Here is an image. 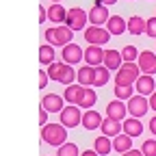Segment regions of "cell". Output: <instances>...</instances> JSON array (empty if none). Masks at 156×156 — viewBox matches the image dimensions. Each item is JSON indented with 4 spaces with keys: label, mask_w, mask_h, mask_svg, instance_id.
I'll return each instance as SVG.
<instances>
[{
    "label": "cell",
    "mask_w": 156,
    "mask_h": 156,
    "mask_svg": "<svg viewBox=\"0 0 156 156\" xmlns=\"http://www.w3.org/2000/svg\"><path fill=\"white\" fill-rule=\"evenodd\" d=\"M61 56H63V61L67 65H76L78 61H85V50L78 44H67V46H63Z\"/></svg>",
    "instance_id": "8"
},
{
    "label": "cell",
    "mask_w": 156,
    "mask_h": 156,
    "mask_svg": "<svg viewBox=\"0 0 156 156\" xmlns=\"http://www.w3.org/2000/svg\"><path fill=\"white\" fill-rule=\"evenodd\" d=\"M128 115V106L124 104V100H111L106 104V117H111V119H117V122H124Z\"/></svg>",
    "instance_id": "10"
},
{
    "label": "cell",
    "mask_w": 156,
    "mask_h": 156,
    "mask_svg": "<svg viewBox=\"0 0 156 156\" xmlns=\"http://www.w3.org/2000/svg\"><path fill=\"white\" fill-rule=\"evenodd\" d=\"M93 78H95V67L83 65L80 69H78L76 80H78V85H83V87H93Z\"/></svg>",
    "instance_id": "21"
},
{
    "label": "cell",
    "mask_w": 156,
    "mask_h": 156,
    "mask_svg": "<svg viewBox=\"0 0 156 156\" xmlns=\"http://www.w3.org/2000/svg\"><path fill=\"white\" fill-rule=\"evenodd\" d=\"M58 115H61V124L65 128H76L78 124H83V113H80V106H78V104L65 106Z\"/></svg>",
    "instance_id": "5"
},
{
    "label": "cell",
    "mask_w": 156,
    "mask_h": 156,
    "mask_svg": "<svg viewBox=\"0 0 156 156\" xmlns=\"http://www.w3.org/2000/svg\"><path fill=\"white\" fill-rule=\"evenodd\" d=\"M141 152H143V156H156V139H147V141H143Z\"/></svg>",
    "instance_id": "34"
},
{
    "label": "cell",
    "mask_w": 156,
    "mask_h": 156,
    "mask_svg": "<svg viewBox=\"0 0 156 156\" xmlns=\"http://www.w3.org/2000/svg\"><path fill=\"white\" fill-rule=\"evenodd\" d=\"M72 37H74V30L67 24L46 28V41L50 46H67V44H72Z\"/></svg>",
    "instance_id": "2"
},
{
    "label": "cell",
    "mask_w": 156,
    "mask_h": 156,
    "mask_svg": "<svg viewBox=\"0 0 156 156\" xmlns=\"http://www.w3.org/2000/svg\"><path fill=\"white\" fill-rule=\"evenodd\" d=\"M87 22H89V13H85L83 9H78V7L67 9V20H65V24H67L72 30H80V28H85Z\"/></svg>",
    "instance_id": "6"
},
{
    "label": "cell",
    "mask_w": 156,
    "mask_h": 156,
    "mask_svg": "<svg viewBox=\"0 0 156 156\" xmlns=\"http://www.w3.org/2000/svg\"><path fill=\"white\" fill-rule=\"evenodd\" d=\"M108 39H111L108 28H102V26H89V28H85V41L89 46H104V44H108Z\"/></svg>",
    "instance_id": "4"
},
{
    "label": "cell",
    "mask_w": 156,
    "mask_h": 156,
    "mask_svg": "<svg viewBox=\"0 0 156 156\" xmlns=\"http://www.w3.org/2000/svg\"><path fill=\"white\" fill-rule=\"evenodd\" d=\"M93 147H95V152L100 154V156L111 154V150H113V141H111V136H106V134H102V136H95V143H93Z\"/></svg>",
    "instance_id": "24"
},
{
    "label": "cell",
    "mask_w": 156,
    "mask_h": 156,
    "mask_svg": "<svg viewBox=\"0 0 156 156\" xmlns=\"http://www.w3.org/2000/svg\"><path fill=\"white\" fill-rule=\"evenodd\" d=\"M108 9L104 7V5H100V2H95L93 5V9L89 11V22H91V26H102V24H106L108 22Z\"/></svg>",
    "instance_id": "13"
},
{
    "label": "cell",
    "mask_w": 156,
    "mask_h": 156,
    "mask_svg": "<svg viewBox=\"0 0 156 156\" xmlns=\"http://www.w3.org/2000/svg\"><path fill=\"white\" fill-rule=\"evenodd\" d=\"M100 130H102L106 136H117V134H122V132H124V124H122V122H117V119H111V117H106V119H102Z\"/></svg>",
    "instance_id": "19"
},
{
    "label": "cell",
    "mask_w": 156,
    "mask_h": 156,
    "mask_svg": "<svg viewBox=\"0 0 156 156\" xmlns=\"http://www.w3.org/2000/svg\"><path fill=\"white\" fill-rule=\"evenodd\" d=\"M141 76V69L136 63H124L119 69H117L115 74V85H119V87H130L132 83H136V78Z\"/></svg>",
    "instance_id": "3"
},
{
    "label": "cell",
    "mask_w": 156,
    "mask_h": 156,
    "mask_svg": "<svg viewBox=\"0 0 156 156\" xmlns=\"http://www.w3.org/2000/svg\"><path fill=\"white\" fill-rule=\"evenodd\" d=\"M41 106H44L48 113H61V111L65 108V98L58 95V93H48V95H44Z\"/></svg>",
    "instance_id": "12"
},
{
    "label": "cell",
    "mask_w": 156,
    "mask_h": 156,
    "mask_svg": "<svg viewBox=\"0 0 156 156\" xmlns=\"http://www.w3.org/2000/svg\"><path fill=\"white\" fill-rule=\"evenodd\" d=\"M124 63H126V61H124V56H122L119 50H113V48L104 50V65H106L108 69H115V72H117Z\"/></svg>",
    "instance_id": "15"
},
{
    "label": "cell",
    "mask_w": 156,
    "mask_h": 156,
    "mask_svg": "<svg viewBox=\"0 0 156 156\" xmlns=\"http://www.w3.org/2000/svg\"><path fill=\"white\" fill-rule=\"evenodd\" d=\"M150 130H152V134H156V115L150 119Z\"/></svg>",
    "instance_id": "41"
},
{
    "label": "cell",
    "mask_w": 156,
    "mask_h": 156,
    "mask_svg": "<svg viewBox=\"0 0 156 156\" xmlns=\"http://www.w3.org/2000/svg\"><path fill=\"white\" fill-rule=\"evenodd\" d=\"M145 22H147V20H143L141 15H132V17L128 20V33H130V35H141V33H145Z\"/></svg>",
    "instance_id": "25"
},
{
    "label": "cell",
    "mask_w": 156,
    "mask_h": 156,
    "mask_svg": "<svg viewBox=\"0 0 156 156\" xmlns=\"http://www.w3.org/2000/svg\"><path fill=\"white\" fill-rule=\"evenodd\" d=\"M122 124H124V132H126L128 136H132V139L143 132V124L139 122V117H126Z\"/></svg>",
    "instance_id": "20"
},
{
    "label": "cell",
    "mask_w": 156,
    "mask_h": 156,
    "mask_svg": "<svg viewBox=\"0 0 156 156\" xmlns=\"http://www.w3.org/2000/svg\"><path fill=\"white\" fill-rule=\"evenodd\" d=\"M56 156H80L78 154V145L76 143H63L61 147H56Z\"/></svg>",
    "instance_id": "30"
},
{
    "label": "cell",
    "mask_w": 156,
    "mask_h": 156,
    "mask_svg": "<svg viewBox=\"0 0 156 156\" xmlns=\"http://www.w3.org/2000/svg\"><path fill=\"white\" fill-rule=\"evenodd\" d=\"M134 93V87H119V85H115V95H117V100H130Z\"/></svg>",
    "instance_id": "33"
},
{
    "label": "cell",
    "mask_w": 156,
    "mask_h": 156,
    "mask_svg": "<svg viewBox=\"0 0 156 156\" xmlns=\"http://www.w3.org/2000/svg\"><path fill=\"white\" fill-rule=\"evenodd\" d=\"M145 35L152 37V39H156V15L150 17L147 22H145Z\"/></svg>",
    "instance_id": "35"
},
{
    "label": "cell",
    "mask_w": 156,
    "mask_h": 156,
    "mask_svg": "<svg viewBox=\"0 0 156 156\" xmlns=\"http://www.w3.org/2000/svg\"><path fill=\"white\" fill-rule=\"evenodd\" d=\"M113 150H115V152H119V154H124V152L132 150V136H128L126 132L113 136Z\"/></svg>",
    "instance_id": "22"
},
{
    "label": "cell",
    "mask_w": 156,
    "mask_h": 156,
    "mask_svg": "<svg viewBox=\"0 0 156 156\" xmlns=\"http://www.w3.org/2000/svg\"><path fill=\"white\" fill-rule=\"evenodd\" d=\"M48 80H50V76H48V72H44V69H41V72H39V87L44 89V87L48 85Z\"/></svg>",
    "instance_id": "37"
},
{
    "label": "cell",
    "mask_w": 156,
    "mask_h": 156,
    "mask_svg": "<svg viewBox=\"0 0 156 156\" xmlns=\"http://www.w3.org/2000/svg\"><path fill=\"white\" fill-rule=\"evenodd\" d=\"M136 65H139L141 74H147V76H154L156 74V54L150 52V50H143L136 58Z\"/></svg>",
    "instance_id": "9"
},
{
    "label": "cell",
    "mask_w": 156,
    "mask_h": 156,
    "mask_svg": "<svg viewBox=\"0 0 156 156\" xmlns=\"http://www.w3.org/2000/svg\"><path fill=\"white\" fill-rule=\"evenodd\" d=\"M80 156H100L95 150H85V152H80Z\"/></svg>",
    "instance_id": "42"
},
{
    "label": "cell",
    "mask_w": 156,
    "mask_h": 156,
    "mask_svg": "<svg viewBox=\"0 0 156 156\" xmlns=\"http://www.w3.org/2000/svg\"><path fill=\"white\" fill-rule=\"evenodd\" d=\"M41 139L52 147H61L63 143H67V128L63 124H46L41 128Z\"/></svg>",
    "instance_id": "1"
},
{
    "label": "cell",
    "mask_w": 156,
    "mask_h": 156,
    "mask_svg": "<svg viewBox=\"0 0 156 156\" xmlns=\"http://www.w3.org/2000/svg\"><path fill=\"white\" fill-rule=\"evenodd\" d=\"M111 78V69L106 65H98L95 67V78H93V87H104Z\"/></svg>",
    "instance_id": "26"
},
{
    "label": "cell",
    "mask_w": 156,
    "mask_h": 156,
    "mask_svg": "<svg viewBox=\"0 0 156 156\" xmlns=\"http://www.w3.org/2000/svg\"><path fill=\"white\" fill-rule=\"evenodd\" d=\"M85 89H87V87L78 85V83L67 85V89H65V93H63L65 102H69V104H78V102H80V98H83V93H85Z\"/></svg>",
    "instance_id": "18"
},
{
    "label": "cell",
    "mask_w": 156,
    "mask_h": 156,
    "mask_svg": "<svg viewBox=\"0 0 156 156\" xmlns=\"http://www.w3.org/2000/svg\"><path fill=\"white\" fill-rule=\"evenodd\" d=\"M95 2H100V5H104V7H108V5H115L117 0H95Z\"/></svg>",
    "instance_id": "43"
},
{
    "label": "cell",
    "mask_w": 156,
    "mask_h": 156,
    "mask_svg": "<svg viewBox=\"0 0 156 156\" xmlns=\"http://www.w3.org/2000/svg\"><path fill=\"white\" fill-rule=\"evenodd\" d=\"M83 126H85L87 130L100 128V126H102V115L98 113V111H93V108L85 111V113H83Z\"/></svg>",
    "instance_id": "17"
},
{
    "label": "cell",
    "mask_w": 156,
    "mask_h": 156,
    "mask_svg": "<svg viewBox=\"0 0 156 156\" xmlns=\"http://www.w3.org/2000/svg\"><path fill=\"white\" fill-rule=\"evenodd\" d=\"M48 20L54 24H65V20H67V9H63L61 5H52L48 7Z\"/></svg>",
    "instance_id": "23"
},
{
    "label": "cell",
    "mask_w": 156,
    "mask_h": 156,
    "mask_svg": "<svg viewBox=\"0 0 156 156\" xmlns=\"http://www.w3.org/2000/svg\"><path fill=\"white\" fill-rule=\"evenodd\" d=\"M106 28H108V33L111 35H124L126 30H128V22L122 17V15H111L108 17V22H106Z\"/></svg>",
    "instance_id": "16"
},
{
    "label": "cell",
    "mask_w": 156,
    "mask_h": 156,
    "mask_svg": "<svg viewBox=\"0 0 156 156\" xmlns=\"http://www.w3.org/2000/svg\"><path fill=\"white\" fill-rule=\"evenodd\" d=\"M46 124H48V111H46V108L41 106V108H39V126L44 128Z\"/></svg>",
    "instance_id": "36"
},
{
    "label": "cell",
    "mask_w": 156,
    "mask_h": 156,
    "mask_svg": "<svg viewBox=\"0 0 156 156\" xmlns=\"http://www.w3.org/2000/svg\"><path fill=\"white\" fill-rule=\"evenodd\" d=\"M85 63L91 67L104 65V48L102 46H87L85 48Z\"/></svg>",
    "instance_id": "11"
},
{
    "label": "cell",
    "mask_w": 156,
    "mask_h": 156,
    "mask_svg": "<svg viewBox=\"0 0 156 156\" xmlns=\"http://www.w3.org/2000/svg\"><path fill=\"white\" fill-rule=\"evenodd\" d=\"M95 100H98L95 91H93L91 87H87V89H85V93H83V98H80V102H78V106L85 108V111H89V108L95 104Z\"/></svg>",
    "instance_id": "28"
},
{
    "label": "cell",
    "mask_w": 156,
    "mask_h": 156,
    "mask_svg": "<svg viewBox=\"0 0 156 156\" xmlns=\"http://www.w3.org/2000/svg\"><path fill=\"white\" fill-rule=\"evenodd\" d=\"M134 87H136V91H139V95H152V93L156 91V83H154V76L141 74L139 78H136Z\"/></svg>",
    "instance_id": "14"
},
{
    "label": "cell",
    "mask_w": 156,
    "mask_h": 156,
    "mask_svg": "<svg viewBox=\"0 0 156 156\" xmlns=\"http://www.w3.org/2000/svg\"><path fill=\"white\" fill-rule=\"evenodd\" d=\"M63 67H65V63H58V61H54L52 65H48L50 80H56V83H58V78H61V74H63Z\"/></svg>",
    "instance_id": "31"
},
{
    "label": "cell",
    "mask_w": 156,
    "mask_h": 156,
    "mask_svg": "<svg viewBox=\"0 0 156 156\" xmlns=\"http://www.w3.org/2000/svg\"><path fill=\"white\" fill-rule=\"evenodd\" d=\"M147 100H150V108H152V111H156V91L147 98Z\"/></svg>",
    "instance_id": "40"
},
{
    "label": "cell",
    "mask_w": 156,
    "mask_h": 156,
    "mask_svg": "<svg viewBox=\"0 0 156 156\" xmlns=\"http://www.w3.org/2000/svg\"><path fill=\"white\" fill-rule=\"evenodd\" d=\"M52 2H54V5H56V2H61V0H52Z\"/></svg>",
    "instance_id": "44"
},
{
    "label": "cell",
    "mask_w": 156,
    "mask_h": 156,
    "mask_svg": "<svg viewBox=\"0 0 156 156\" xmlns=\"http://www.w3.org/2000/svg\"><path fill=\"white\" fill-rule=\"evenodd\" d=\"M130 2H132V0H130Z\"/></svg>",
    "instance_id": "45"
},
{
    "label": "cell",
    "mask_w": 156,
    "mask_h": 156,
    "mask_svg": "<svg viewBox=\"0 0 156 156\" xmlns=\"http://www.w3.org/2000/svg\"><path fill=\"white\" fill-rule=\"evenodd\" d=\"M122 156H143V152H141V150H128V152H124Z\"/></svg>",
    "instance_id": "39"
},
{
    "label": "cell",
    "mask_w": 156,
    "mask_h": 156,
    "mask_svg": "<svg viewBox=\"0 0 156 156\" xmlns=\"http://www.w3.org/2000/svg\"><path fill=\"white\" fill-rule=\"evenodd\" d=\"M76 76H78V74L74 72V65H67V63H65L63 74H61V78H58V83H61V85H74Z\"/></svg>",
    "instance_id": "29"
},
{
    "label": "cell",
    "mask_w": 156,
    "mask_h": 156,
    "mask_svg": "<svg viewBox=\"0 0 156 156\" xmlns=\"http://www.w3.org/2000/svg\"><path fill=\"white\" fill-rule=\"evenodd\" d=\"M39 61H41L44 65H52L54 63V46L44 44L41 48H39Z\"/></svg>",
    "instance_id": "27"
},
{
    "label": "cell",
    "mask_w": 156,
    "mask_h": 156,
    "mask_svg": "<svg viewBox=\"0 0 156 156\" xmlns=\"http://www.w3.org/2000/svg\"><path fill=\"white\" fill-rule=\"evenodd\" d=\"M44 20H48V11H44V7H39V24H44Z\"/></svg>",
    "instance_id": "38"
},
{
    "label": "cell",
    "mask_w": 156,
    "mask_h": 156,
    "mask_svg": "<svg viewBox=\"0 0 156 156\" xmlns=\"http://www.w3.org/2000/svg\"><path fill=\"white\" fill-rule=\"evenodd\" d=\"M139 54H141V52L136 50L134 46H130V44L122 50V56H124V61H126V63H134L136 58H139Z\"/></svg>",
    "instance_id": "32"
},
{
    "label": "cell",
    "mask_w": 156,
    "mask_h": 156,
    "mask_svg": "<svg viewBox=\"0 0 156 156\" xmlns=\"http://www.w3.org/2000/svg\"><path fill=\"white\" fill-rule=\"evenodd\" d=\"M128 113L130 117H143L147 115V108H150V100L145 95H132L130 100H128Z\"/></svg>",
    "instance_id": "7"
}]
</instances>
